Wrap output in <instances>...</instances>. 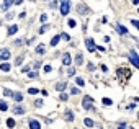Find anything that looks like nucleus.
Listing matches in <instances>:
<instances>
[{
    "label": "nucleus",
    "instance_id": "4",
    "mask_svg": "<svg viewBox=\"0 0 139 129\" xmlns=\"http://www.w3.org/2000/svg\"><path fill=\"white\" fill-rule=\"evenodd\" d=\"M92 103H93L92 96H85V98H83V103H82V106L85 108V109H92V108H93V106H92Z\"/></svg>",
    "mask_w": 139,
    "mask_h": 129
},
{
    "label": "nucleus",
    "instance_id": "28",
    "mask_svg": "<svg viewBox=\"0 0 139 129\" xmlns=\"http://www.w3.org/2000/svg\"><path fill=\"white\" fill-rule=\"evenodd\" d=\"M28 77H29V78H34V77H38V72H36V70H34V72H29V73H28Z\"/></svg>",
    "mask_w": 139,
    "mask_h": 129
},
{
    "label": "nucleus",
    "instance_id": "30",
    "mask_svg": "<svg viewBox=\"0 0 139 129\" xmlns=\"http://www.w3.org/2000/svg\"><path fill=\"white\" fill-rule=\"evenodd\" d=\"M59 36H62V39H65V41H69V39H70V36H69L67 33H62V34H59Z\"/></svg>",
    "mask_w": 139,
    "mask_h": 129
},
{
    "label": "nucleus",
    "instance_id": "10",
    "mask_svg": "<svg viewBox=\"0 0 139 129\" xmlns=\"http://www.w3.org/2000/svg\"><path fill=\"white\" fill-rule=\"evenodd\" d=\"M65 87H67V83H65V82L56 83V90H57V91H64V90H65Z\"/></svg>",
    "mask_w": 139,
    "mask_h": 129
},
{
    "label": "nucleus",
    "instance_id": "35",
    "mask_svg": "<svg viewBox=\"0 0 139 129\" xmlns=\"http://www.w3.org/2000/svg\"><path fill=\"white\" fill-rule=\"evenodd\" d=\"M131 23H132V26H134V28H139V21L137 20H132Z\"/></svg>",
    "mask_w": 139,
    "mask_h": 129
},
{
    "label": "nucleus",
    "instance_id": "14",
    "mask_svg": "<svg viewBox=\"0 0 139 129\" xmlns=\"http://www.w3.org/2000/svg\"><path fill=\"white\" fill-rule=\"evenodd\" d=\"M16 31H18V26H16V24H13V26H10V28H8V36L15 34Z\"/></svg>",
    "mask_w": 139,
    "mask_h": 129
},
{
    "label": "nucleus",
    "instance_id": "31",
    "mask_svg": "<svg viewBox=\"0 0 139 129\" xmlns=\"http://www.w3.org/2000/svg\"><path fill=\"white\" fill-rule=\"evenodd\" d=\"M47 28H49V26H47V24H43V26H41V29H39V33H41V34H43V33L46 31V29H47Z\"/></svg>",
    "mask_w": 139,
    "mask_h": 129
},
{
    "label": "nucleus",
    "instance_id": "34",
    "mask_svg": "<svg viewBox=\"0 0 139 129\" xmlns=\"http://www.w3.org/2000/svg\"><path fill=\"white\" fill-rule=\"evenodd\" d=\"M41 21L46 24V21H47V15H46V13H44V15H41Z\"/></svg>",
    "mask_w": 139,
    "mask_h": 129
},
{
    "label": "nucleus",
    "instance_id": "36",
    "mask_svg": "<svg viewBox=\"0 0 139 129\" xmlns=\"http://www.w3.org/2000/svg\"><path fill=\"white\" fill-rule=\"evenodd\" d=\"M36 106H38V108L43 106V100H36Z\"/></svg>",
    "mask_w": 139,
    "mask_h": 129
},
{
    "label": "nucleus",
    "instance_id": "12",
    "mask_svg": "<svg viewBox=\"0 0 139 129\" xmlns=\"http://www.w3.org/2000/svg\"><path fill=\"white\" fill-rule=\"evenodd\" d=\"M116 28H118V31L121 33V34H128V29H126L123 24H119V23H118V24H116Z\"/></svg>",
    "mask_w": 139,
    "mask_h": 129
},
{
    "label": "nucleus",
    "instance_id": "19",
    "mask_svg": "<svg viewBox=\"0 0 139 129\" xmlns=\"http://www.w3.org/2000/svg\"><path fill=\"white\" fill-rule=\"evenodd\" d=\"M0 109H2V111H7L8 109V105L5 101H0Z\"/></svg>",
    "mask_w": 139,
    "mask_h": 129
},
{
    "label": "nucleus",
    "instance_id": "42",
    "mask_svg": "<svg viewBox=\"0 0 139 129\" xmlns=\"http://www.w3.org/2000/svg\"><path fill=\"white\" fill-rule=\"evenodd\" d=\"M132 3H134V5H137V3H139V0H132Z\"/></svg>",
    "mask_w": 139,
    "mask_h": 129
},
{
    "label": "nucleus",
    "instance_id": "25",
    "mask_svg": "<svg viewBox=\"0 0 139 129\" xmlns=\"http://www.w3.org/2000/svg\"><path fill=\"white\" fill-rule=\"evenodd\" d=\"M101 101H103V105H106V106H110L111 103H113V101L110 100V98H103V100H101Z\"/></svg>",
    "mask_w": 139,
    "mask_h": 129
},
{
    "label": "nucleus",
    "instance_id": "9",
    "mask_svg": "<svg viewBox=\"0 0 139 129\" xmlns=\"http://www.w3.org/2000/svg\"><path fill=\"white\" fill-rule=\"evenodd\" d=\"M75 64H77V65H82V64H83V56H82V52H77V56H75Z\"/></svg>",
    "mask_w": 139,
    "mask_h": 129
},
{
    "label": "nucleus",
    "instance_id": "24",
    "mask_svg": "<svg viewBox=\"0 0 139 129\" xmlns=\"http://www.w3.org/2000/svg\"><path fill=\"white\" fill-rule=\"evenodd\" d=\"M7 126H8V127H13V126H15V119H11V118L7 119Z\"/></svg>",
    "mask_w": 139,
    "mask_h": 129
},
{
    "label": "nucleus",
    "instance_id": "22",
    "mask_svg": "<svg viewBox=\"0 0 139 129\" xmlns=\"http://www.w3.org/2000/svg\"><path fill=\"white\" fill-rule=\"evenodd\" d=\"M83 122H85V126H88V127H92V126H93V121H92V119H88V118L83 119Z\"/></svg>",
    "mask_w": 139,
    "mask_h": 129
},
{
    "label": "nucleus",
    "instance_id": "8",
    "mask_svg": "<svg viewBox=\"0 0 139 129\" xmlns=\"http://www.w3.org/2000/svg\"><path fill=\"white\" fill-rule=\"evenodd\" d=\"M87 10H88V7H87V5H83V3L77 5V11H78V13H80V15H83V13H85Z\"/></svg>",
    "mask_w": 139,
    "mask_h": 129
},
{
    "label": "nucleus",
    "instance_id": "38",
    "mask_svg": "<svg viewBox=\"0 0 139 129\" xmlns=\"http://www.w3.org/2000/svg\"><path fill=\"white\" fill-rule=\"evenodd\" d=\"M13 3H15V5H21L23 0H13Z\"/></svg>",
    "mask_w": 139,
    "mask_h": 129
},
{
    "label": "nucleus",
    "instance_id": "41",
    "mask_svg": "<svg viewBox=\"0 0 139 129\" xmlns=\"http://www.w3.org/2000/svg\"><path fill=\"white\" fill-rule=\"evenodd\" d=\"M118 129H126V124H119V127Z\"/></svg>",
    "mask_w": 139,
    "mask_h": 129
},
{
    "label": "nucleus",
    "instance_id": "11",
    "mask_svg": "<svg viewBox=\"0 0 139 129\" xmlns=\"http://www.w3.org/2000/svg\"><path fill=\"white\" fill-rule=\"evenodd\" d=\"M13 113H15V114H20V116H21V114H25V108H23V106H16V108L13 109Z\"/></svg>",
    "mask_w": 139,
    "mask_h": 129
},
{
    "label": "nucleus",
    "instance_id": "37",
    "mask_svg": "<svg viewBox=\"0 0 139 129\" xmlns=\"http://www.w3.org/2000/svg\"><path fill=\"white\" fill-rule=\"evenodd\" d=\"M61 100L65 101V100H67V95H65V93H61Z\"/></svg>",
    "mask_w": 139,
    "mask_h": 129
},
{
    "label": "nucleus",
    "instance_id": "23",
    "mask_svg": "<svg viewBox=\"0 0 139 129\" xmlns=\"http://www.w3.org/2000/svg\"><path fill=\"white\" fill-rule=\"evenodd\" d=\"M67 24H69L70 28H75V26H77V21H75V20H72V18H70V20L67 21Z\"/></svg>",
    "mask_w": 139,
    "mask_h": 129
},
{
    "label": "nucleus",
    "instance_id": "13",
    "mask_svg": "<svg viewBox=\"0 0 139 129\" xmlns=\"http://www.w3.org/2000/svg\"><path fill=\"white\" fill-rule=\"evenodd\" d=\"M11 3H13V0H3V7H2V10H8Z\"/></svg>",
    "mask_w": 139,
    "mask_h": 129
},
{
    "label": "nucleus",
    "instance_id": "18",
    "mask_svg": "<svg viewBox=\"0 0 139 129\" xmlns=\"http://www.w3.org/2000/svg\"><path fill=\"white\" fill-rule=\"evenodd\" d=\"M65 119H67V121H72V119H74V114H72L70 109H69V111H65Z\"/></svg>",
    "mask_w": 139,
    "mask_h": 129
},
{
    "label": "nucleus",
    "instance_id": "32",
    "mask_svg": "<svg viewBox=\"0 0 139 129\" xmlns=\"http://www.w3.org/2000/svg\"><path fill=\"white\" fill-rule=\"evenodd\" d=\"M51 70H52V67H51V65H44V72H46V73H49Z\"/></svg>",
    "mask_w": 139,
    "mask_h": 129
},
{
    "label": "nucleus",
    "instance_id": "5",
    "mask_svg": "<svg viewBox=\"0 0 139 129\" xmlns=\"http://www.w3.org/2000/svg\"><path fill=\"white\" fill-rule=\"evenodd\" d=\"M7 59H10V51L8 49H2L0 51V60H7Z\"/></svg>",
    "mask_w": 139,
    "mask_h": 129
},
{
    "label": "nucleus",
    "instance_id": "27",
    "mask_svg": "<svg viewBox=\"0 0 139 129\" xmlns=\"http://www.w3.org/2000/svg\"><path fill=\"white\" fill-rule=\"evenodd\" d=\"M21 62H23V56H18V57H16V62H15V64H16V65H21Z\"/></svg>",
    "mask_w": 139,
    "mask_h": 129
},
{
    "label": "nucleus",
    "instance_id": "39",
    "mask_svg": "<svg viewBox=\"0 0 139 129\" xmlns=\"http://www.w3.org/2000/svg\"><path fill=\"white\" fill-rule=\"evenodd\" d=\"M69 75H75V69H69Z\"/></svg>",
    "mask_w": 139,
    "mask_h": 129
},
{
    "label": "nucleus",
    "instance_id": "15",
    "mask_svg": "<svg viewBox=\"0 0 139 129\" xmlns=\"http://www.w3.org/2000/svg\"><path fill=\"white\" fill-rule=\"evenodd\" d=\"M0 69H2L3 72H10V69H11V67H10V64H7V62H3L2 65H0Z\"/></svg>",
    "mask_w": 139,
    "mask_h": 129
},
{
    "label": "nucleus",
    "instance_id": "26",
    "mask_svg": "<svg viewBox=\"0 0 139 129\" xmlns=\"http://www.w3.org/2000/svg\"><path fill=\"white\" fill-rule=\"evenodd\" d=\"M38 91H39L38 88H34V87H33V88H29V90H28V93H29V95H36Z\"/></svg>",
    "mask_w": 139,
    "mask_h": 129
},
{
    "label": "nucleus",
    "instance_id": "44",
    "mask_svg": "<svg viewBox=\"0 0 139 129\" xmlns=\"http://www.w3.org/2000/svg\"><path fill=\"white\" fill-rule=\"evenodd\" d=\"M31 2H34V0H31Z\"/></svg>",
    "mask_w": 139,
    "mask_h": 129
},
{
    "label": "nucleus",
    "instance_id": "2",
    "mask_svg": "<svg viewBox=\"0 0 139 129\" xmlns=\"http://www.w3.org/2000/svg\"><path fill=\"white\" fill-rule=\"evenodd\" d=\"M129 60L132 62V65H134V67H139V57H137L136 49H131V51H129Z\"/></svg>",
    "mask_w": 139,
    "mask_h": 129
},
{
    "label": "nucleus",
    "instance_id": "43",
    "mask_svg": "<svg viewBox=\"0 0 139 129\" xmlns=\"http://www.w3.org/2000/svg\"><path fill=\"white\" fill-rule=\"evenodd\" d=\"M129 129H136V127H129Z\"/></svg>",
    "mask_w": 139,
    "mask_h": 129
},
{
    "label": "nucleus",
    "instance_id": "40",
    "mask_svg": "<svg viewBox=\"0 0 139 129\" xmlns=\"http://www.w3.org/2000/svg\"><path fill=\"white\" fill-rule=\"evenodd\" d=\"M49 5H51V8H56V5H57V3H56V2H54V0H52V2H51Z\"/></svg>",
    "mask_w": 139,
    "mask_h": 129
},
{
    "label": "nucleus",
    "instance_id": "3",
    "mask_svg": "<svg viewBox=\"0 0 139 129\" xmlns=\"http://www.w3.org/2000/svg\"><path fill=\"white\" fill-rule=\"evenodd\" d=\"M85 46H87V49H88V52H95V51H96V46H95V42H93L92 38L85 39Z\"/></svg>",
    "mask_w": 139,
    "mask_h": 129
},
{
    "label": "nucleus",
    "instance_id": "16",
    "mask_svg": "<svg viewBox=\"0 0 139 129\" xmlns=\"http://www.w3.org/2000/svg\"><path fill=\"white\" fill-rule=\"evenodd\" d=\"M13 98H15V101H18V103L23 101V95L20 93V91H18V93H13Z\"/></svg>",
    "mask_w": 139,
    "mask_h": 129
},
{
    "label": "nucleus",
    "instance_id": "20",
    "mask_svg": "<svg viewBox=\"0 0 139 129\" xmlns=\"http://www.w3.org/2000/svg\"><path fill=\"white\" fill-rule=\"evenodd\" d=\"M59 39H61V36H54L52 41H51V46H56L57 42H59Z\"/></svg>",
    "mask_w": 139,
    "mask_h": 129
},
{
    "label": "nucleus",
    "instance_id": "33",
    "mask_svg": "<svg viewBox=\"0 0 139 129\" xmlns=\"http://www.w3.org/2000/svg\"><path fill=\"white\" fill-rule=\"evenodd\" d=\"M78 91H80L78 88H70V93H72V95H78Z\"/></svg>",
    "mask_w": 139,
    "mask_h": 129
},
{
    "label": "nucleus",
    "instance_id": "7",
    "mask_svg": "<svg viewBox=\"0 0 139 129\" xmlns=\"http://www.w3.org/2000/svg\"><path fill=\"white\" fill-rule=\"evenodd\" d=\"M29 129H41V124H39V121H36V119H31V121H29Z\"/></svg>",
    "mask_w": 139,
    "mask_h": 129
},
{
    "label": "nucleus",
    "instance_id": "17",
    "mask_svg": "<svg viewBox=\"0 0 139 129\" xmlns=\"http://www.w3.org/2000/svg\"><path fill=\"white\" fill-rule=\"evenodd\" d=\"M36 52H38V54H44V52H46V49H44V46H43V44H39L38 47H36Z\"/></svg>",
    "mask_w": 139,
    "mask_h": 129
},
{
    "label": "nucleus",
    "instance_id": "6",
    "mask_svg": "<svg viewBox=\"0 0 139 129\" xmlns=\"http://www.w3.org/2000/svg\"><path fill=\"white\" fill-rule=\"evenodd\" d=\"M70 62H72L70 54H69V52H65L64 56H62V64H64V65H70Z\"/></svg>",
    "mask_w": 139,
    "mask_h": 129
},
{
    "label": "nucleus",
    "instance_id": "29",
    "mask_svg": "<svg viewBox=\"0 0 139 129\" xmlns=\"http://www.w3.org/2000/svg\"><path fill=\"white\" fill-rule=\"evenodd\" d=\"M77 85H80V87H83V85H85V82H83V78H77Z\"/></svg>",
    "mask_w": 139,
    "mask_h": 129
},
{
    "label": "nucleus",
    "instance_id": "21",
    "mask_svg": "<svg viewBox=\"0 0 139 129\" xmlns=\"http://www.w3.org/2000/svg\"><path fill=\"white\" fill-rule=\"evenodd\" d=\"M3 95H5V96H13V91H11L10 88H5V90H3Z\"/></svg>",
    "mask_w": 139,
    "mask_h": 129
},
{
    "label": "nucleus",
    "instance_id": "1",
    "mask_svg": "<svg viewBox=\"0 0 139 129\" xmlns=\"http://www.w3.org/2000/svg\"><path fill=\"white\" fill-rule=\"evenodd\" d=\"M70 11V2L69 0H61V15H67Z\"/></svg>",
    "mask_w": 139,
    "mask_h": 129
}]
</instances>
